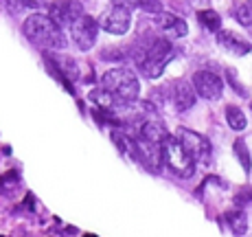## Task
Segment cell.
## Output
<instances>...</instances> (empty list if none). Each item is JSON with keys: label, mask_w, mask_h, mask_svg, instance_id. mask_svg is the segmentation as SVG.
Instances as JSON below:
<instances>
[{"label": "cell", "mask_w": 252, "mask_h": 237, "mask_svg": "<svg viewBox=\"0 0 252 237\" xmlns=\"http://www.w3.org/2000/svg\"><path fill=\"white\" fill-rule=\"evenodd\" d=\"M235 152H237V158L241 161V165H244L246 171H250L252 163H250V154H248V147L244 145V141H237L235 143Z\"/></svg>", "instance_id": "20"}, {"label": "cell", "mask_w": 252, "mask_h": 237, "mask_svg": "<svg viewBox=\"0 0 252 237\" xmlns=\"http://www.w3.org/2000/svg\"><path fill=\"white\" fill-rule=\"evenodd\" d=\"M193 88L206 101H217L224 93V81L211 70H197L193 75Z\"/></svg>", "instance_id": "9"}, {"label": "cell", "mask_w": 252, "mask_h": 237, "mask_svg": "<svg viewBox=\"0 0 252 237\" xmlns=\"http://www.w3.org/2000/svg\"><path fill=\"white\" fill-rule=\"evenodd\" d=\"M129 24H132V16H129V9L112 4L108 11L101 18V27L105 29L112 35H125L129 31Z\"/></svg>", "instance_id": "10"}, {"label": "cell", "mask_w": 252, "mask_h": 237, "mask_svg": "<svg viewBox=\"0 0 252 237\" xmlns=\"http://www.w3.org/2000/svg\"><path fill=\"white\" fill-rule=\"evenodd\" d=\"M197 20H200V24L206 29V31H217L220 33V27H221L220 13L211 11V9H204V11H197Z\"/></svg>", "instance_id": "17"}, {"label": "cell", "mask_w": 252, "mask_h": 237, "mask_svg": "<svg viewBox=\"0 0 252 237\" xmlns=\"http://www.w3.org/2000/svg\"><path fill=\"white\" fill-rule=\"evenodd\" d=\"M70 35L72 42L81 48V51H90L96 42V35H99V22L92 16L84 13L81 18H77L70 27Z\"/></svg>", "instance_id": "7"}, {"label": "cell", "mask_w": 252, "mask_h": 237, "mask_svg": "<svg viewBox=\"0 0 252 237\" xmlns=\"http://www.w3.org/2000/svg\"><path fill=\"white\" fill-rule=\"evenodd\" d=\"M101 88L114 99V105H127L136 101L140 84L129 68H112L101 77Z\"/></svg>", "instance_id": "2"}, {"label": "cell", "mask_w": 252, "mask_h": 237, "mask_svg": "<svg viewBox=\"0 0 252 237\" xmlns=\"http://www.w3.org/2000/svg\"><path fill=\"white\" fill-rule=\"evenodd\" d=\"M162 158H164V165L180 178H191L193 171H195V165H197V163L193 161V156L184 149V145L178 141L176 136H169L167 141H164Z\"/></svg>", "instance_id": "3"}, {"label": "cell", "mask_w": 252, "mask_h": 237, "mask_svg": "<svg viewBox=\"0 0 252 237\" xmlns=\"http://www.w3.org/2000/svg\"><path fill=\"white\" fill-rule=\"evenodd\" d=\"M46 64H48V70L62 81L68 93H75V88L70 86V81L79 79V66L77 62L68 55H57V53H46Z\"/></svg>", "instance_id": "5"}, {"label": "cell", "mask_w": 252, "mask_h": 237, "mask_svg": "<svg viewBox=\"0 0 252 237\" xmlns=\"http://www.w3.org/2000/svg\"><path fill=\"white\" fill-rule=\"evenodd\" d=\"M0 237H4V235H0Z\"/></svg>", "instance_id": "25"}, {"label": "cell", "mask_w": 252, "mask_h": 237, "mask_svg": "<svg viewBox=\"0 0 252 237\" xmlns=\"http://www.w3.org/2000/svg\"><path fill=\"white\" fill-rule=\"evenodd\" d=\"M217 42H220L226 51L235 53V55H248L250 53V42H246L244 37H239L232 31H220L217 33Z\"/></svg>", "instance_id": "12"}, {"label": "cell", "mask_w": 252, "mask_h": 237, "mask_svg": "<svg viewBox=\"0 0 252 237\" xmlns=\"http://www.w3.org/2000/svg\"><path fill=\"white\" fill-rule=\"evenodd\" d=\"M171 57H173L171 42L156 40L152 46L147 48V53L140 57L138 68L147 79H156V77H160L164 72V66H167V62L171 60Z\"/></svg>", "instance_id": "4"}, {"label": "cell", "mask_w": 252, "mask_h": 237, "mask_svg": "<svg viewBox=\"0 0 252 237\" xmlns=\"http://www.w3.org/2000/svg\"><path fill=\"white\" fill-rule=\"evenodd\" d=\"M226 121H228V125L232 130H237V132H241V130L246 128V114L241 112L237 105H228V108H226Z\"/></svg>", "instance_id": "18"}, {"label": "cell", "mask_w": 252, "mask_h": 237, "mask_svg": "<svg viewBox=\"0 0 252 237\" xmlns=\"http://www.w3.org/2000/svg\"><path fill=\"white\" fill-rule=\"evenodd\" d=\"M228 77H230V81H232V88H235L237 93H244V90H241V86L237 84V79H235V70H228Z\"/></svg>", "instance_id": "23"}, {"label": "cell", "mask_w": 252, "mask_h": 237, "mask_svg": "<svg viewBox=\"0 0 252 237\" xmlns=\"http://www.w3.org/2000/svg\"><path fill=\"white\" fill-rule=\"evenodd\" d=\"M176 138L184 145V149L191 154L195 163H200V165H206V163L211 161V143H208L206 136L193 132V130L180 128L176 132Z\"/></svg>", "instance_id": "6"}, {"label": "cell", "mask_w": 252, "mask_h": 237, "mask_svg": "<svg viewBox=\"0 0 252 237\" xmlns=\"http://www.w3.org/2000/svg\"><path fill=\"white\" fill-rule=\"evenodd\" d=\"M250 200H252V191L239 193V196H237V204H244V202H250Z\"/></svg>", "instance_id": "22"}, {"label": "cell", "mask_w": 252, "mask_h": 237, "mask_svg": "<svg viewBox=\"0 0 252 237\" xmlns=\"http://www.w3.org/2000/svg\"><path fill=\"white\" fill-rule=\"evenodd\" d=\"M160 27L173 37H184L189 33L187 22H184L182 18L173 16V13H160Z\"/></svg>", "instance_id": "14"}, {"label": "cell", "mask_w": 252, "mask_h": 237, "mask_svg": "<svg viewBox=\"0 0 252 237\" xmlns=\"http://www.w3.org/2000/svg\"><path fill=\"white\" fill-rule=\"evenodd\" d=\"M250 2H252V0H250Z\"/></svg>", "instance_id": "26"}, {"label": "cell", "mask_w": 252, "mask_h": 237, "mask_svg": "<svg viewBox=\"0 0 252 237\" xmlns=\"http://www.w3.org/2000/svg\"><path fill=\"white\" fill-rule=\"evenodd\" d=\"M7 4H9V9L11 11H20V9H37V7H42V2L40 0H7Z\"/></svg>", "instance_id": "21"}, {"label": "cell", "mask_w": 252, "mask_h": 237, "mask_svg": "<svg viewBox=\"0 0 252 237\" xmlns=\"http://www.w3.org/2000/svg\"><path fill=\"white\" fill-rule=\"evenodd\" d=\"M84 237H96V235H92V233H86Z\"/></svg>", "instance_id": "24"}, {"label": "cell", "mask_w": 252, "mask_h": 237, "mask_svg": "<svg viewBox=\"0 0 252 237\" xmlns=\"http://www.w3.org/2000/svg\"><path fill=\"white\" fill-rule=\"evenodd\" d=\"M195 88H193V84H187V81H180V84H176V88H173V103H176V110L178 112H187L189 108H193L195 105Z\"/></svg>", "instance_id": "11"}, {"label": "cell", "mask_w": 252, "mask_h": 237, "mask_svg": "<svg viewBox=\"0 0 252 237\" xmlns=\"http://www.w3.org/2000/svg\"><path fill=\"white\" fill-rule=\"evenodd\" d=\"M112 4H119V7H125V9H143L147 13H156L160 16L162 13V4L160 0H112Z\"/></svg>", "instance_id": "15"}, {"label": "cell", "mask_w": 252, "mask_h": 237, "mask_svg": "<svg viewBox=\"0 0 252 237\" xmlns=\"http://www.w3.org/2000/svg\"><path fill=\"white\" fill-rule=\"evenodd\" d=\"M237 20H239L244 27H250L252 24V2H244L241 7H237Z\"/></svg>", "instance_id": "19"}, {"label": "cell", "mask_w": 252, "mask_h": 237, "mask_svg": "<svg viewBox=\"0 0 252 237\" xmlns=\"http://www.w3.org/2000/svg\"><path fill=\"white\" fill-rule=\"evenodd\" d=\"M140 138L145 141H152V143H158V145H164V141L169 138V132L167 128L156 119H149L140 125Z\"/></svg>", "instance_id": "13"}, {"label": "cell", "mask_w": 252, "mask_h": 237, "mask_svg": "<svg viewBox=\"0 0 252 237\" xmlns=\"http://www.w3.org/2000/svg\"><path fill=\"white\" fill-rule=\"evenodd\" d=\"M22 31L29 40L40 48H66V35L62 33V27L53 22L51 16L33 13L22 24Z\"/></svg>", "instance_id": "1"}, {"label": "cell", "mask_w": 252, "mask_h": 237, "mask_svg": "<svg viewBox=\"0 0 252 237\" xmlns=\"http://www.w3.org/2000/svg\"><path fill=\"white\" fill-rule=\"evenodd\" d=\"M226 220H228V226L230 231L235 235H246V231H248V217H246L244 211H230V213H226Z\"/></svg>", "instance_id": "16"}, {"label": "cell", "mask_w": 252, "mask_h": 237, "mask_svg": "<svg viewBox=\"0 0 252 237\" xmlns=\"http://www.w3.org/2000/svg\"><path fill=\"white\" fill-rule=\"evenodd\" d=\"M48 16L53 18L57 27H72L77 18L84 16V7L77 0H55L48 4Z\"/></svg>", "instance_id": "8"}]
</instances>
